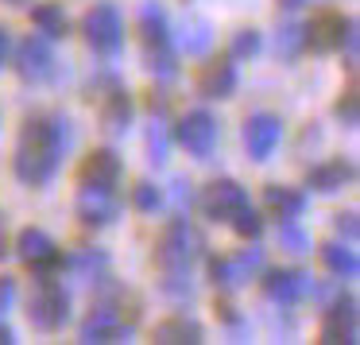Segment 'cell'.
Masks as SVG:
<instances>
[{
	"label": "cell",
	"mask_w": 360,
	"mask_h": 345,
	"mask_svg": "<svg viewBox=\"0 0 360 345\" xmlns=\"http://www.w3.org/2000/svg\"><path fill=\"white\" fill-rule=\"evenodd\" d=\"M70 268L82 275V280H94L97 272H105V268H109V256H105V252H94V249H78L70 256Z\"/></svg>",
	"instance_id": "26"
},
{
	"label": "cell",
	"mask_w": 360,
	"mask_h": 345,
	"mask_svg": "<svg viewBox=\"0 0 360 345\" xmlns=\"http://www.w3.org/2000/svg\"><path fill=\"white\" fill-rule=\"evenodd\" d=\"M337 233H345L352 241V237H356V213H337Z\"/></svg>",
	"instance_id": "39"
},
{
	"label": "cell",
	"mask_w": 360,
	"mask_h": 345,
	"mask_svg": "<svg viewBox=\"0 0 360 345\" xmlns=\"http://www.w3.org/2000/svg\"><path fill=\"white\" fill-rule=\"evenodd\" d=\"M136 330V314H120L117 306H94L89 310V318L82 322V330H78V337L82 341H120V337H128Z\"/></svg>",
	"instance_id": "8"
},
{
	"label": "cell",
	"mask_w": 360,
	"mask_h": 345,
	"mask_svg": "<svg viewBox=\"0 0 360 345\" xmlns=\"http://www.w3.org/2000/svg\"><path fill=\"white\" fill-rule=\"evenodd\" d=\"M8 51H12V35H8V27L0 24V63L8 58Z\"/></svg>",
	"instance_id": "40"
},
{
	"label": "cell",
	"mask_w": 360,
	"mask_h": 345,
	"mask_svg": "<svg viewBox=\"0 0 360 345\" xmlns=\"http://www.w3.org/2000/svg\"><path fill=\"white\" fill-rule=\"evenodd\" d=\"M337 117L345 120V128H356V89H349L345 101H337Z\"/></svg>",
	"instance_id": "35"
},
{
	"label": "cell",
	"mask_w": 360,
	"mask_h": 345,
	"mask_svg": "<svg viewBox=\"0 0 360 345\" xmlns=\"http://www.w3.org/2000/svg\"><path fill=\"white\" fill-rule=\"evenodd\" d=\"M132 206H136L140 213H155L159 206H163V194H159L155 182H136V190H132Z\"/></svg>",
	"instance_id": "32"
},
{
	"label": "cell",
	"mask_w": 360,
	"mask_h": 345,
	"mask_svg": "<svg viewBox=\"0 0 360 345\" xmlns=\"http://www.w3.org/2000/svg\"><path fill=\"white\" fill-rule=\"evenodd\" d=\"M120 213V202L117 194H112V187H89V182H82V194H78V218L82 225H112Z\"/></svg>",
	"instance_id": "9"
},
{
	"label": "cell",
	"mask_w": 360,
	"mask_h": 345,
	"mask_svg": "<svg viewBox=\"0 0 360 345\" xmlns=\"http://www.w3.org/2000/svg\"><path fill=\"white\" fill-rule=\"evenodd\" d=\"M306 291H310V275L298 272V268H279V272L264 275V295L271 299V303L295 306L298 299H306Z\"/></svg>",
	"instance_id": "12"
},
{
	"label": "cell",
	"mask_w": 360,
	"mask_h": 345,
	"mask_svg": "<svg viewBox=\"0 0 360 345\" xmlns=\"http://www.w3.org/2000/svg\"><path fill=\"white\" fill-rule=\"evenodd\" d=\"M4 252H8V241H4V233H0V256H4Z\"/></svg>",
	"instance_id": "43"
},
{
	"label": "cell",
	"mask_w": 360,
	"mask_h": 345,
	"mask_svg": "<svg viewBox=\"0 0 360 345\" xmlns=\"http://www.w3.org/2000/svg\"><path fill=\"white\" fill-rule=\"evenodd\" d=\"M279 249L290 252V256H302V252H310V233L298 229L295 221H283L279 225Z\"/></svg>",
	"instance_id": "27"
},
{
	"label": "cell",
	"mask_w": 360,
	"mask_h": 345,
	"mask_svg": "<svg viewBox=\"0 0 360 345\" xmlns=\"http://www.w3.org/2000/svg\"><path fill=\"white\" fill-rule=\"evenodd\" d=\"M174 136H179V144H182V148H186L194 159H210L213 151H217L221 125H217V117H213V113L194 109V113H186V117L179 120Z\"/></svg>",
	"instance_id": "4"
},
{
	"label": "cell",
	"mask_w": 360,
	"mask_h": 345,
	"mask_svg": "<svg viewBox=\"0 0 360 345\" xmlns=\"http://www.w3.org/2000/svg\"><path fill=\"white\" fill-rule=\"evenodd\" d=\"M148 151H151V163H167V151H171V136H167V125L163 120H151L148 128Z\"/></svg>",
	"instance_id": "29"
},
{
	"label": "cell",
	"mask_w": 360,
	"mask_h": 345,
	"mask_svg": "<svg viewBox=\"0 0 360 345\" xmlns=\"http://www.w3.org/2000/svg\"><path fill=\"white\" fill-rule=\"evenodd\" d=\"M27 318H32V326L43 330V334L63 330L66 318H70V295L63 291V283L43 280L39 287L32 291V299H27Z\"/></svg>",
	"instance_id": "2"
},
{
	"label": "cell",
	"mask_w": 360,
	"mask_h": 345,
	"mask_svg": "<svg viewBox=\"0 0 360 345\" xmlns=\"http://www.w3.org/2000/svg\"><path fill=\"white\" fill-rule=\"evenodd\" d=\"M86 43L97 55H117L124 43V20L112 4H94L86 12Z\"/></svg>",
	"instance_id": "5"
},
{
	"label": "cell",
	"mask_w": 360,
	"mask_h": 345,
	"mask_svg": "<svg viewBox=\"0 0 360 345\" xmlns=\"http://www.w3.org/2000/svg\"><path fill=\"white\" fill-rule=\"evenodd\" d=\"M155 51H159V55H151V63H148V66L159 74V78H174V58L167 55L163 47H155Z\"/></svg>",
	"instance_id": "36"
},
{
	"label": "cell",
	"mask_w": 360,
	"mask_h": 345,
	"mask_svg": "<svg viewBox=\"0 0 360 345\" xmlns=\"http://www.w3.org/2000/svg\"><path fill=\"white\" fill-rule=\"evenodd\" d=\"M341 43H345V63L356 66V43H360V35H356V24H352V20H345V35H341Z\"/></svg>",
	"instance_id": "34"
},
{
	"label": "cell",
	"mask_w": 360,
	"mask_h": 345,
	"mask_svg": "<svg viewBox=\"0 0 360 345\" xmlns=\"http://www.w3.org/2000/svg\"><path fill=\"white\" fill-rule=\"evenodd\" d=\"M302 32H306V43H310V51H318V55H326V51L341 47L345 20L337 16V12H318V16L310 20V27H302Z\"/></svg>",
	"instance_id": "18"
},
{
	"label": "cell",
	"mask_w": 360,
	"mask_h": 345,
	"mask_svg": "<svg viewBox=\"0 0 360 345\" xmlns=\"http://www.w3.org/2000/svg\"><path fill=\"white\" fill-rule=\"evenodd\" d=\"M198 252H202V241H198V233L179 213V218L163 229V237H159V244H155L159 268H163V272H190V264L198 260Z\"/></svg>",
	"instance_id": "1"
},
{
	"label": "cell",
	"mask_w": 360,
	"mask_h": 345,
	"mask_svg": "<svg viewBox=\"0 0 360 345\" xmlns=\"http://www.w3.org/2000/svg\"><path fill=\"white\" fill-rule=\"evenodd\" d=\"M12 303H16V280H8V275H0V318L12 310Z\"/></svg>",
	"instance_id": "37"
},
{
	"label": "cell",
	"mask_w": 360,
	"mask_h": 345,
	"mask_svg": "<svg viewBox=\"0 0 360 345\" xmlns=\"http://www.w3.org/2000/svg\"><path fill=\"white\" fill-rule=\"evenodd\" d=\"M264 202L267 210L275 213V218L283 221H295L298 213L306 210V194L298 187H283V182H271V187H264Z\"/></svg>",
	"instance_id": "20"
},
{
	"label": "cell",
	"mask_w": 360,
	"mask_h": 345,
	"mask_svg": "<svg viewBox=\"0 0 360 345\" xmlns=\"http://www.w3.org/2000/svg\"><path fill=\"white\" fill-rule=\"evenodd\" d=\"M32 24L39 27V32L47 35V39H63V35L70 32V20H66L63 4H55V0H47V4H35Z\"/></svg>",
	"instance_id": "23"
},
{
	"label": "cell",
	"mask_w": 360,
	"mask_h": 345,
	"mask_svg": "<svg viewBox=\"0 0 360 345\" xmlns=\"http://www.w3.org/2000/svg\"><path fill=\"white\" fill-rule=\"evenodd\" d=\"M155 341H202V326L186 314H174L155 326Z\"/></svg>",
	"instance_id": "24"
},
{
	"label": "cell",
	"mask_w": 360,
	"mask_h": 345,
	"mask_svg": "<svg viewBox=\"0 0 360 345\" xmlns=\"http://www.w3.org/2000/svg\"><path fill=\"white\" fill-rule=\"evenodd\" d=\"M244 202H248V194H244V187L233 179H213L210 187L202 190V210H205V218H213V221H229Z\"/></svg>",
	"instance_id": "10"
},
{
	"label": "cell",
	"mask_w": 360,
	"mask_h": 345,
	"mask_svg": "<svg viewBox=\"0 0 360 345\" xmlns=\"http://www.w3.org/2000/svg\"><path fill=\"white\" fill-rule=\"evenodd\" d=\"M140 32L143 39H148V47H167V12L159 8V4H143L140 8Z\"/></svg>",
	"instance_id": "25"
},
{
	"label": "cell",
	"mask_w": 360,
	"mask_h": 345,
	"mask_svg": "<svg viewBox=\"0 0 360 345\" xmlns=\"http://www.w3.org/2000/svg\"><path fill=\"white\" fill-rule=\"evenodd\" d=\"M8 4H20V0H8Z\"/></svg>",
	"instance_id": "44"
},
{
	"label": "cell",
	"mask_w": 360,
	"mask_h": 345,
	"mask_svg": "<svg viewBox=\"0 0 360 345\" xmlns=\"http://www.w3.org/2000/svg\"><path fill=\"white\" fill-rule=\"evenodd\" d=\"M8 341H16V334H12V330L4 326V318H0V345H8Z\"/></svg>",
	"instance_id": "41"
},
{
	"label": "cell",
	"mask_w": 360,
	"mask_h": 345,
	"mask_svg": "<svg viewBox=\"0 0 360 345\" xmlns=\"http://www.w3.org/2000/svg\"><path fill=\"white\" fill-rule=\"evenodd\" d=\"M302 43H306V32H302L298 24H287V27H279V35H275V51H279L283 58H295Z\"/></svg>",
	"instance_id": "30"
},
{
	"label": "cell",
	"mask_w": 360,
	"mask_h": 345,
	"mask_svg": "<svg viewBox=\"0 0 360 345\" xmlns=\"http://www.w3.org/2000/svg\"><path fill=\"white\" fill-rule=\"evenodd\" d=\"M171 202H174V213H186V210H190V182H186V179H179V182H174Z\"/></svg>",
	"instance_id": "38"
},
{
	"label": "cell",
	"mask_w": 360,
	"mask_h": 345,
	"mask_svg": "<svg viewBox=\"0 0 360 345\" xmlns=\"http://www.w3.org/2000/svg\"><path fill=\"white\" fill-rule=\"evenodd\" d=\"M101 125L109 128V132H128V125H132V97H128V89L112 86L109 94H105V101H101Z\"/></svg>",
	"instance_id": "22"
},
{
	"label": "cell",
	"mask_w": 360,
	"mask_h": 345,
	"mask_svg": "<svg viewBox=\"0 0 360 345\" xmlns=\"http://www.w3.org/2000/svg\"><path fill=\"white\" fill-rule=\"evenodd\" d=\"M20 144H32V148L51 151L55 159H63L66 148L74 144V128H70V120L58 117V113H39V117H32V120L24 125Z\"/></svg>",
	"instance_id": "3"
},
{
	"label": "cell",
	"mask_w": 360,
	"mask_h": 345,
	"mask_svg": "<svg viewBox=\"0 0 360 345\" xmlns=\"http://www.w3.org/2000/svg\"><path fill=\"white\" fill-rule=\"evenodd\" d=\"M229 225H233V229H236V233H240V237H259V229H264V221H259V213L252 210L248 202H244L240 210H236L233 218H229Z\"/></svg>",
	"instance_id": "33"
},
{
	"label": "cell",
	"mask_w": 360,
	"mask_h": 345,
	"mask_svg": "<svg viewBox=\"0 0 360 345\" xmlns=\"http://www.w3.org/2000/svg\"><path fill=\"white\" fill-rule=\"evenodd\" d=\"M240 140H244V148H248V156L256 159V163H264V159H271V151L279 148V140H283V120L275 117V113H252L240 128Z\"/></svg>",
	"instance_id": "7"
},
{
	"label": "cell",
	"mask_w": 360,
	"mask_h": 345,
	"mask_svg": "<svg viewBox=\"0 0 360 345\" xmlns=\"http://www.w3.org/2000/svg\"><path fill=\"white\" fill-rule=\"evenodd\" d=\"M259 51V32H252V27H240V32L233 35V43H229V58H252Z\"/></svg>",
	"instance_id": "31"
},
{
	"label": "cell",
	"mask_w": 360,
	"mask_h": 345,
	"mask_svg": "<svg viewBox=\"0 0 360 345\" xmlns=\"http://www.w3.org/2000/svg\"><path fill=\"white\" fill-rule=\"evenodd\" d=\"M16 70H20V78H27V82H47L51 74H55V55H51L43 35H27L16 47Z\"/></svg>",
	"instance_id": "11"
},
{
	"label": "cell",
	"mask_w": 360,
	"mask_h": 345,
	"mask_svg": "<svg viewBox=\"0 0 360 345\" xmlns=\"http://www.w3.org/2000/svg\"><path fill=\"white\" fill-rule=\"evenodd\" d=\"M321 341H356V299H337L326 310V322H321Z\"/></svg>",
	"instance_id": "14"
},
{
	"label": "cell",
	"mask_w": 360,
	"mask_h": 345,
	"mask_svg": "<svg viewBox=\"0 0 360 345\" xmlns=\"http://www.w3.org/2000/svg\"><path fill=\"white\" fill-rule=\"evenodd\" d=\"M259 268H264V249H259V244H252V249H240L236 256L213 260L210 275H213V283H217V287L236 291V287H244V283H248Z\"/></svg>",
	"instance_id": "6"
},
{
	"label": "cell",
	"mask_w": 360,
	"mask_h": 345,
	"mask_svg": "<svg viewBox=\"0 0 360 345\" xmlns=\"http://www.w3.org/2000/svg\"><path fill=\"white\" fill-rule=\"evenodd\" d=\"M58 171V159L51 156V151H39L32 148V144H20L16 148V179L27 182V187H43V182H51Z\"/></svg>",
	"instance_id": "13"
},
{
	"label": "cell",
	"mask_w": 360,
	"mask_h": 345,
	"mask_svg": "<svg viewBox=\"0 0 360 345\" xmlns=\"http://www.w3.org/2000/svg\"><path fill=\"white\" fill-rule=\"evenodd\" d=\"M16 252H20V260L32 264V268H55L58 264V244L51 241L43 229H24L20 241H16Z\"/></svg>",
	"instance_id": "17"
},
{
	"label": "cell",
	"mask_w": 360,
	"mask_h": 345,
	"mask_svg": "<svg viewBox=\"0 0 360 345\" xmlns=\"http://www.w3.org/2000/svg\"><path fill=\"white\" fill-rule=\"evenodd\" d=\"M210 43H213V32H210L205 20H194V24L186 27V35H182V51H186V55H205Z\"/></svg>",
	"instance_id": "28"
},
{
	"label": "cell",
	"mask_w": 360,
	"mask_h": 345,
	"mask_svg": "<svg viewBox=\"0 0 360 345\" xmlns=\"http://www.w3.org/2000/svg\"><path fill=\"white\" fill-rule=\"evenodd\" d=\"M279 4H283V8H302L306 0H279Z\"/></svg>",
	"instance_id": "42"
},
{
	"label": "cell",
	"mask_w": 360,
	"mask_h": 345,
	"mask_svg": "<svg viewBox=\"0 0 360 345\" xmlns=\"http://www.w3.org/2000/svg\"><path fill=\"white\" fill-rule=\"evenodd\" d=\"M352 179H356V167H352L349 159H329V163L314 167L310 179H306V187H314L318 194H333V190L349 187Z\"/></svg>",
	"instance_id": "19"
},
{
	"label": "cell",
	"mask_w": 360,
	"mask_h": 345,
	"mask_svg": "<svg viewBox=\"0 0 360 345\" xmlns=\"http://www.w3.org/2000/svg\"><path fill=\"white\" fill-rule=\"evenodd\" d=\"M321 264H326V272H333L337 280H356L360 275L356 249H352V244H341V241L321 244Z\"/></svg>",
	"instance_id": "21"
},
{
	"label": "cell",
	"mask_w": 360,
	"mask_h": 345,
	"mask_svg": "<svg viewBox=\"0 0 360 345\" xmlns=\"http://www.w3.org/2000/svg\"><path fill=\"white\" fill-rule=\"evenodd\" d=\"M120 156L112 148H97V151H89L86 159H82V182H89V187H117V179H120Z\"/></svg>",
	"instance_id": "15"
},
{
	"label": "cell",
	"mask_w": 360,
	"mask_h": 345,
	"mask_svg": "<svg viewBox=\"0 0 360 345\" xmlns=\"http://www.w3.org/2000/svg\"><path fill=\"white\" fill-rule=\"evenodd\" d=\"M233 89H236L233 58H213L198 70V94L202 97H233Z\"/></svg>",
	"instance_id": "16"
}]
</instances>
